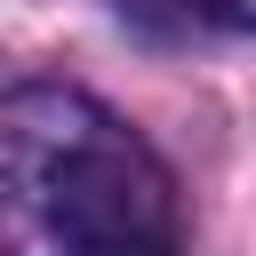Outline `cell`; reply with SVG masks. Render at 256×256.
I'll return each instance as SVG.
<instances>
[{
	"instance_id": "1",
	"label": "cell",
	"mask_w": 256,
	"mask_h": 256,
	"mask_svg": "<svg viewBox=\"0 0 256 256\" xmlns=\"http://www.w3.org/2000/svg\"><path fill=\"white\" fill-rule=\"evenodd\" d=\"M0 256H176V184L96 96L32 80L0 112Z\"/></svg>"
},
{
	"instance_id": "2",
	"label": "cell",
	"mask_w": 256,
	"mask_h": 256,
	"mask_svg": "<svg viewBox=\"0 0 256 256\" xmlns=\"http://www.w3.org/2000/svg\"><path fill=\"white\" fill-rule=\"evenodd\" d=\"M192 16H208V24H224V32H256V0H184Z\"/></svg>"
}]
</instances>
